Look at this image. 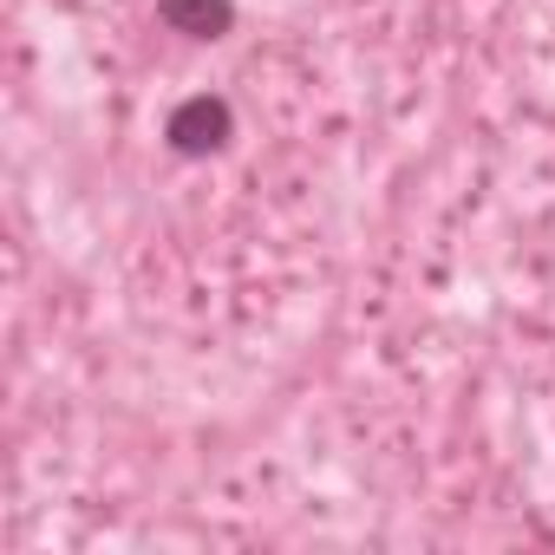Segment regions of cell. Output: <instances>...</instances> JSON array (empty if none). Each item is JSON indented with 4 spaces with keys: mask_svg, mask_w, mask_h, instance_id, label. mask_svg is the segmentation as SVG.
Wrapping results in <instances>:
<instances>
[{
    "mask_svg": "<svg viewBox=\"0 0 555 555\" xmlns=\"http://www.w3.org/2000/svg\"><path fill=\"white\" fill-rule=\"evenodd\" d=\"M229 131H235V112H229V99H209V92L183 99V105L170 112V125H164L170 151H183V157H209V151H222Z\"/></svg>",
    "mask_w": 555,
    "mask_h": 555,
    "instance_id": "1",
    "label": "cell"
},
{
    "mask_svg": "<svg viewBox=\"0 0 555 555\" xmlns=\"http://www.w3.org/2000/svg\"><path fill=\"white\" fill-rule=\"evenodd\" d=\"M157 21L190 40H222L235 27V0H157Z\"/></svg>",
    "mask_w": 555,
    "mask_h": 555,
    "instance_id": "2",
    "label": "cell"
}]
</instances>
